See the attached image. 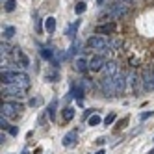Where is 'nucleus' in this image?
Here are the masks:
<instances>
[{
    "label": "nucleus",
    "mask_w": 154,
    "mask_h": 154,
    "mask_svg": "<svg viewBox=\"0 0 154 154\" xmlns=\"http://www.w3.org/2000/svg\"><path fill=\"white\" fill-rule=\"evenodd\" d=\"M95 154H106V150H104V149H100V150H97Z\"/></svg>",
    "instance_id": "72a5a7b5"
},
{
    "label": "nucleus",
    "mask_w": 154,
    "mask_h": 154,
    "mask_svg": "<svg viewBox=\"0 0 154 154\" xmlns=\"http://www.w3.org/2000/svg\"><path fill=\"white\" fill-rule=\"evenodd\" d=\"M23 154H30V152H28V150H24V152H23Z\"/></svg>",
    "instance_id": "c9c22d12"
},
{
    "label": "nucleus",
    "mask_w": 154,
    "mask_h": 154,
    "mask_svg": "<svg viewBox=\"0 0 154 154\" xmlns=\"http://www.w3.org/2000/svg\"><path fill=\"white\" fill-rule=\"evenodd\" d=\"M128 84L132 85V89H134V95H137V93L143 89V80H141V76H139L137 72H134V71L128 74Z\"/></svg>",
    "instance_id": "6e6552de"
},
{
    "label": "nucleus",
    "mask_w": 154,
    "mask_h": 154,
    "mask_svg": "<svg viewBox=\"0 0 154 154\" xmlns=\"http://www.w3.org/2000/svg\"><path fill=\"white\" fill-rule=\"evenodd\" d=\"M78 48H80V41H72V45H71V48H69V52L65 54V58H71V56H74L76 52H78Z\"/></svg>",
    "instance_id": "aec40b11"
},
{
    "label": "nucleus",
    "mask_w": 154,
    "mask_h": 154,
    "mask_svg": "<svg viewBox=\"0 0 154 154\" xmlns=\"http://www.w3.org/2000/svg\"><path fill=\"white\" fill-rule=\"evenodd\" d=\"M76 141H78V132H76V130L67 132V134L63 136V139H61L63 147H74V145H76Z\"/></svg>",
    "instance_id": "9b49d317"
},
{
    "label": "nucleus",
    "mask_w": 154,
    "mask_h": 154,
    "mask_svg": "<svg viewBox=\"0 0 154 154\" xmlns=\"http://www.w3.org/2000/svg\"><path fill=\"white\" fill-rule=\"evenodd\" d=\"M126 13H128V6L123 2V4H113L112 8L108 9L106 17H109V19H121V17H125Z\"/></svg>",
    "instance_id": "39448f33"
},
{
    "label": "nucleus",
    "mask_w": 154,
    "mask_h": 154,
    "mask_svg": "<svg viewBox=\"0 0 154 154\" xmlns=\"http://www.w3.org/2000/svg\"><path fill=\"white\" fill-rule=\"evenodd\" d=\"M2 95H8V97H19V98H23V97L26 95V87L17 85V84H6V85H2Z\"/></svg>",
    "instance_id": "20e7f679"
},
{
    "label": "nucleus",
    "mask_w": 154,
    "mask_h": 154,
    "mask_svg": "<svg viewBox=\"0 0 154 154\" xmlns=\"http://www.w3.org/2000/svg\"><path fill=\"white\" fill-rule=\"evenodd\" d=\"M104 2H106V0H97V4H98V6H102Z\"/></svg>",
    "instance_id": "f704fd0d"
},
{
    "label": "nucleus",
    "mask_w": 154,
    "mask_h": 154,
    "mask_svg": "<svg viewBox=\"0 0 154 154\" xmlns=\"http://www.w3.org/2000/svg\"><path fill=\"white\" fill-rule=\"evenodd\" d=\"M13 58L19 61V65H20L23 69H26L28 65H30V60H28V56H26V54H24L23 50H20V48H13Z\"/></svg>",
    "instance_id": "f8f14e48"
},
{
    "label": "nucleus",
    "mask_w": 154,
    "mask_h": 154,
    "mask_svg": "<svg viewBox=\"0 0 154 154\" xmlns=\"http://www.w3.org/2000/svg\"><path fill=\"white\" fill-rule=\"evenodd\" d=\"M20 109H23V106L17 104V102H2V106H0V112H2V115L8 117V119L17 117L20 113Z\"/></svg>",
    "instance_id": "7ed1b4c3"
},
{
    "label": "nucleus",
    "mask_w": 154,
    "mask_h": 154,
    "mask_svg": "<svg viewBox=\"0 0 154 154\" xmlns=\"http://www.w3.org/2000/svg\"><path fill=\"white\" fill-rule=\"evenodd\" d=\"M0 126H2V130H4V128H9V125H8V117H4V115L0 117Z\"/></svg>",
    "instance_id": "c756f323"
},
{
    "label": "nucleus",
    "mask_w": 154,
    "mask_h": 154,
    "mask_svg": "<svg viewBox=\"0 0 154 154\" xmlns=\"http://www.w3.org/2000/svg\"><path fill=\"white\" fill-rule=\"evenodd\" d=\"M61 117H63V121H65V123H69V121L74 117V109L71 108V106H67V108H65L63 109V113H61Z\"/></svg>",
    "instance_id": "6ab92c4d"
},
{
    "label": "nucleus",
    "mask_w": 154,
    "mask_h": 154,
    "mask_svg": "<svg viewBox=\"0 0 154 154\" xmlns=\"http://www.w3.org/2000/svg\"><path fill=\"white\" fill-rule=\"evenodd\" d=\"M45 30L48 32V34H54V32H56V19L54 17L45 19Z\"/></svg>",
    "instance_id": "f3484780"
},
{
    "label": "nucleus",
    "mask_w": 154,
    "mask_h": 154,
    "mask_svg": "<svg viewBox=\"0 0 154 154\" xmlns=\"http://www.w3.org/2000/svg\"><path fill=\"white\" fill-rule=\"evenodd\" d=\"M56 106H58V100H56V98H54V100L50 102V106H48V109H47V112H48V117L54 121V115H56Z\"/></svg>",
    "instance_id": "4be33fe9"
},
{
    "label": "nucleus",
    "mask_w": 154,
    "mask_h": 154,
    "mask_svg": "<svg viewBox=\"0 0 154 154\" xmlns=\"http://www.w3.org/2000/svg\"><path fill=\"white\" fill-rule=\"evenodd\" d=\"M8 132H9L11 136H17V134H19V128H17V126H9V128H8Z\"/></svg>",
    "instance_id": "2f4dec72"
},
{
    "label": "nucleus",
    "mask_w": 154,
    "mask_h": 154,
    "mask_svg": "<svg viewBox=\"0 0 154 154\" xmlns=\"http://www.w3.org/2000/svg\"><path fill=\"white\" fill-rule=\"evenodd\" d=\"M152 115H154L152 112H145V113H141V117H139V119H141V121H147V119H149V117H152Z\"/></svg>",
    "instance_id": "7c9ffc66"
},
{
    "label": "nucleus",
    "mask_w": 154,
    "mask_h": 154,
    "mask_svg": "<svg viewBox=\"0 0 154 154\" xmlns=\"http://www.w3.org/2000/svg\"><path fill=\"white\" fill-rule=\"evenodd\" d=\"M152 141H154V139H152Z\"/></svg>",
    "instance_id": "ea45409f"
},
{
    "label": "nucleus",
    "mask_w": 154,
    "mask_h": 154,
    "mask_svg": "<svg viewBox=\"0 0 154 154\" xmlns=\"http://www.w3.org/2000/svg\"><path fill=\"white\" fill-rule=\"evenodd\" d=\"M84 87L78 84V87H74V89H72V93H74V98H84Z\"/></svg>",
    "instance_id": "a878e982"
},
{
    "label": "nucleus",
    "mask_w": 154,
    "mask_h": 154,
    "mask_svg": "<svg viewBox=\"0 0 154 154\" xmlns=\"http://www.w3.org/2000/svg\"><path fill=\"white\" fill-rule=\"evenodd\" d=\"M126 2H128V4H130V2H134V0H126Z\"/></svg>",
    "instance_id": "4c0bfd02"
},
{
    "label": "nucleus",
    "mask_w": 154,
    "mask_h": 154,
    "mask_svg": "<svg viewBox=\"0 0 154 154\" xmlns=\"http://www.w3.org/2000/svg\"><path fill=\"white\" fill-rule=\"evenodd\" d=\"M15 6H17V2H15V0H6L4 9H6V11H13V9H15Z\"/></svg>",
    "instance_id": "cd10ccee"
},
{
    "label": "nucleus",
    "mask_w": 154,
    "mask_h": 154,
    "mask_svg": "<svg viewBox=\"0 0 154 154\" xmlns=\"http://www.w3.org/2000/svg\"><path fill=\"white\" fill-rule=\"evenodd\" d=\"M121 71H119V65L115 61H108L104 65V76H109V78H113V76H117Z\"/></svg>",
    "instance_id": "ddd939ff"
},
{
    "label": "nucleus",
    "mask_w": 154,
    "mask_h": 154,
    "mask_svg": "<svg viewBox=\"0 0 154 154\" xmlns=\"http://www.w3.org/2000/svg\"><path fill=\"white\" fill-rule=\"evenodd\" d=\"M128 76L125 72H119L117 76H113V82H115V89H117V95H123L125 89H126V84H128Z\"/></svg>",
    "instance_id": "1a4fd4ad"
},
{
    "label": "nucleus",
    "mask_w": 154,
    "mask_h": 154,
    "mask_svg": "<svg viewBox=\"0 0 154 154\" xmlns=\"http://www.w3.org/2000/svg\"><path fill=\"white\" fill-rule=\"evenodd\" d=\"M74 69L78 71V72H85V71H89V61H85L84 58H78L74 61Z\"/></svg>",
    "instance_id": "4468645a"
},
{
    "label": "nucleus",
    "mask_w": 154,
    "mask_h": 154,
    "mask_svg": "<svg viewBox=\"0 0 154 154\" xmlns=\"http://www.w3.org/2000/svg\"><path fill=\"white\" fill-rule=\"evenodd\" d=\"M13 35H15V28H13V26H6V28H4V37H6V39H11Z\"/></svg>",
    "instance_id": "b1692460"
},
{
    "label": "nucleus",
    "mask_w": 154,
    "mask_h": 154,
    "mask_svg": "<svg viewBox=\"0 0 154 154\" xmlns=\"http://www.w3.org/2000/svg\"><path fill=\"white\" fill-rule=\"evenodd\" d=\"M141 80H143V91H152L154 89V71L152 69H145V72H143L141 76Z\"/></svg>",
    "instance_id": "0eeeda50"
},
{
    "label": "nucleus",
    "mask_w": 154,
    "mask_h": 154,
    "mask_svg": "<svg viewBox=\"0 0 154 154\" xmlns=\"http://www.w3.org/2000/svg\"><path fill=\"white\" fill-rule=\"evenodd\" d=\"M41 104H43V98H41V97H35V98H32V100L28 102L30 108H39Z\"/></svg>",
    "instance_id": "bb28decb"
},
{
    "label": "nucleus",
    "mask_w": 154,
    "mask_h": 154,
    "mask_svg": "<svg viewBox=\"0 0 154 154\" xmlns=\"http://www.w3.org/2000/svg\"><path fill=\"white\" fill-rule=\"evenodd\" d=\"M98 34H112V32H115V23H106V24H100L97 28Z\"/></svg>",
    "instance_id": "2eb2a0df"
},
{
    "label": "nucleus",
    "mask_w": 154,
    "mask_h": 154,
    "mask_svg": "<svg viewBox=\"0 0 154 154\" xmlns=\"http://www.w3.org/2000/svg\"><path fill=\"white\" fill-rule=\"evenodd\" d=\"M41 54H43V58L45 60H48V61H54V50H50V48H41Z\"/></svg>",
    "instance_id": "412c9836"
},
{
    "label": "nucleus",
    "mask_w": 154,
    "mask_h": 154,
    "mask_svg": "<svg viewBox=\"0 0 154 154\" xmlns=\"http://www.w3.org/2000/svg\"><path fill=\"white\" fill-rule=\"evenodd\" d=\"M100 87H102V93L106 97H115L117 95L115 82H113V78H109V76H104V78L100 80Z\"/></svg>",
    "instance_id": "423d86ee"
},
{
    "label": "nucleus",
    "mask_w": 154,
    "mask_h": 154,
    "mask_svg": "<svg viewBox=\"0 0 154 154\" xmlns=\"http://www.w3.org/2000/svg\"><path fill=\"white\" fill-rule=\"evenodd\" d=\"M104 65H106V58H104V56H93V58L89 60V71L98 72V71L104 69Z\"/></svg>",
    "instance_id": "9d476101"
},
{
    "label": "nucleus",
    "mask_w": 154,
    "mask_h": 154,
    "mask_svg": "<svg viewBox=\"0 0 154 154\" xmlns=\"http://www.w3.org/2000/svg\"><path fill=\"white\" fill-rule=\"evenodd\" d=\"M87 125H89V126H97V125H100V117H98L97 113H95V115H91L89 119H87Z\"/></svg>",
    "instance_id": "5701e85b"
},
{
    "label": "nucleus",
    "mask_w": 154,
    "mask_h": 154,
    "mask_svg": "<svg viewBox=\"0 0 154 154\" xmlns=\"http://www.w3.org/2000/svg\"><path fill=\"white\" fill-rule=\"evenodd\" d=\"M113 121H115V113H108V115H106V119H104V125H106V126H109V125L113 123Z\"/></svg>",
    "instance_id": "c85d7f7f"
},
{
    "label": "nucleus",
    "mask_w": 154,
    "mask_h": 154,
    "mask_svg": "<svg viewBox=\"0 0 154 154\" xmlns=\"http://www.w3.org/2000/svg\"><path fill=\"white\" fill-rule=\"evenodd\" d=\"M2 2H4V0H2Z\"/></svg>",
    "instance_id": "58836bf2"
},
{
    "label": "nucleus",
    "mask_w": 154,
    "mask_h": 154,
    "mask_svg": "<svg viewBox=\"0 0 154 154\" xmlns=\"http://www.w3.org/2000/svg\"><path fill=\"white\" fill-rule=\"evenodd\" d=\"M87 48H93V50H102V48H109V41L104 35H91L87 39Z\"/></svg>",
    "instance_id": "f03ea898"
},
{
    "label": "nucleus",
    "mask_w": 154,
    "mask_h": 154,
    "mask_svg": "<svg viewBox=\"0 0 154 154\" xmlns=\"http://www.w3.org/2000/svg\"><path fill=\"white\" fill-rule=\"evenodd\" d=\"M2 82L6 84H17L23 87H30V76L24 72H17V71H2Z\"/></svg>",
    "instance_id": "f257e3e1"
},
{
    "label": "nucleus",
    "mask_w": 154,
    "mask_h": 154,
    "mask_svg": "<svg viewBox=\"0 0 154 154\" xmlns=\"http://www.w3.org/2000/svg\"><path fill=\"white\" fill-rule=\"evenodd\" d=\"M78 28H80V19L78 20H74V23L67 28V35L71 37V39H74V35H76V32H78Z\"/></svg>",
    "instance_id": "a211bd4d"
},
{
    "label": "nucleus",
    "mask_w": 154,
    "mask_h": 154,
    "mask_svg": "<svg viewBox=\"0 0 154 154\" xmlns=\"http://www.w3.org/2000/svg\"><path fill=\"white\" fill-rule=\"evenodd\" d=\"M104 141H106V137H98L97 139V145H104Z\"/></svg>",
    "instance_id": "473e14b6"
},
{
    "label": "nucleus",
    "mask_w": 154,
    "mask_h": 154,
    "mask_svg": "<svg viewBox=\"0 0 154 154\" xmlns=\"http://www.w3.org/2000/svg\"><path fill=\"white\" fill-rule=\"evenodd\" d=\"M45 78H47V82H58L60 80V72L56 69H47Z\"/></svg>",
    "instance_id": "dca6fc26"
},
{
    "label": "nucleus",
    "mask_w": 154,
    "mask_h": 154,
    "mask_svg": "<svg viewBox=\"0 0 154 154\" xmlns=\"http://www.w3.org/2000/svg\"><path fill=\"white\" fill-rule=\"evenodd\" d=\"M149 154H154V149H152V150H150V152H149Z\"/></svg>",
    "instance_id": "e433bc0d"
},
{
    "label": "nucleus",
    "mask_w": 154,
    "mask_h": 154,
    "mask_svg": "<svg viewBox=\"0 0 154 154\" xmlns=\"http://www.w3.org/2000/svg\"><path fill=\"white\" fill-rule=\"evenodd\" d=\"M85 9H87V6H85V2H78V4H76V6H74V11H76V15H82V13L85 11Z\"/></svg>",
    "instance_id": "393cba45"
}]
</instances>
